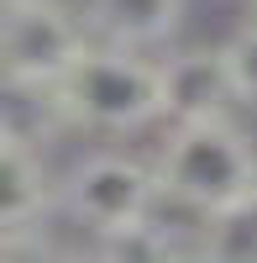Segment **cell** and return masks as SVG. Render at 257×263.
<instances>
[{"instance_id":"cell-1","label":"cell","mask_w":257,"mask_h":263,"mask_svg":"<svg viewBox=\"0 0 257 263\" xmlns=\"http://www.w3.org/2000/svg\"><path fill=\"white\" fill-rule=\"evenodd\" d=\"M153 174L163 205H179L200 221V216L242 200L247 190H257V142L231 121V111L174 121Z\"/></svg>"},{"instance_id":"cell-2","label":"cell","mask_w":257,"mask_h":263,"mask_svg":"<svg viewBox=\"0 0 257 263\" xmlns=\"http://www.w3.org/2000/svg\"><path fill=\"white\" fill-rule=\"evenodd\" d=\"M53 100L63 126L126 137V132L163 121V69L153 53L90 42L69 63V74L53 84Z\"/></svg>"},{"instance_id":"cell-3","label":"cell","mask_w":257,"mask_h":263,"mask_svg":"<svg viewBox=\"0 0 257 263\" xmlns=\"http://www.w3.org/2000/svg\"><path fill=\"white\" fill-rule=\"evenodd\" d=\"M53 205H63L74 216V227L90 232V242H100V237L153 216L163 205V195H158L153 163L126 158V153H90L63 174Z\"/></svg>"},{"instance_id":"cell-4","label":"cell","mask_w":257,"mask_h":263,"mask_svg":"<svg viewBox=\"0 0 257 263\" xmlns=\"http://www.w3.org/2000/svg\"><path fill=\"white\" fill-rule=\"evenodd\" d=\"M90 48L79 11L63 0H16L0 6V79L6 84H53L69 74V63Z\"/></svg>"},{"instance_id":"cell-5","label":"cell","mask_w":257,"mask_h":263,"mask_svg":"<svg viewBox=\"0 0 257 263\" xmlns=\"http://www.w3.org/2000/svg\"><path fill=\"white\" fill-rule=\"evenodd\" d=\"M53 174L42 163V147L0 126V242L16 248V237L37 232L53 211Z\"/></svg>"},{"instance_id":"cell-6","label":"cell","mask_w":257,"mask_h":263,"mask_svg":"<svg viewBox=\"0 0 257 263\" xmlns=\"http://www.w3.org/2000/svg\"><path fill=\"white\" fill-rule=\"evenodd\" d=\"M158 69H163V116L168 121L221 116V111L237 105L226 58H221V42L216 48H179V53L158 58Z\"/></svg>"},{"instance_id":"cell-7","label":"cell","mask_w":257,"mask_h":263,"mask_svg":"<svg viewBox=\"0 0 257 263\" xmlns=\"http://www.w3.org/2000/svg\"><path fill=\"white\" fill-rule=\"evenodd\" d=\"M79 21L90 32V42L158 53L184 27V0H84Z\"/></svg>"},{"instance_id":"cell-8","label":"cell","mask_w":257,"mask_h":263,"mask_svg":"<svg viewBox=\"0 0 257 263\" xmlns=\"http://www.w3.org/2000/svg\"><path fill=\"white\" fill-rule=\"evenodd\" d=\"M200 253L221 263H257V190H247L242 200H231L221 211L200 216Z\"/></svg>"},{"instance_id":"cell-9","label":"cell","mask_w":257,"mask_h":263,"mask_svg":"<svg viewBox=\"0 0 257 263\" xmlns=\"http://www.w3.org/2000/svg\"><path fill=\"white\" fill-rule=\"evenodd\" d=\"M221 58H226L237 105H252V111H257V6H252V16L242 21V27L221 42Z\"/></svg>"},{"instance_id":"cell-10","label":"cell","mask_w":257,"mask_h":263,"mask_svg":"<svg viewBox=\"0 0 257 263\" xmlns=\"http://www.w3.org/2000/svg\"><path fill=\"white\" fill-rule=\"evenodd\" d=\"M6 253H11V248H6V242H0V258H6Z\"/></svg>"},{"instance_id":"cell-11","label":"cell","mask_w":257,"mask_h":263,"mask_svg":"<svg viewBox=\"0 0 257 263\" xmlns=\"http://www.w3.org/2000/svg\"><path fill=\"white\" fill-rule=\"evenodd\" d=\"M0 6H16V0H0Z\"/></svg>"},{"instance_id":"cell-12","label":"cell","mask_w":257,"mask_h":263,"mask_svg":"<svg viewBox=\"0 0 257 263\" xmlns=\"http://www.w3.org/2000/svg\"><path fill=\"white\" fill-rule=\"evenodd\" d=\"M252 6H257V0H252Z\"/></svg>"}]
</instances>
